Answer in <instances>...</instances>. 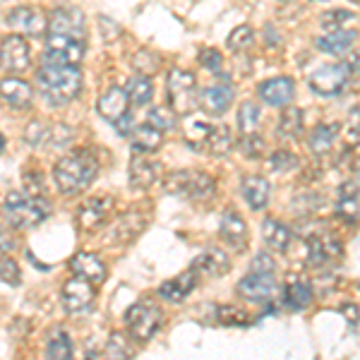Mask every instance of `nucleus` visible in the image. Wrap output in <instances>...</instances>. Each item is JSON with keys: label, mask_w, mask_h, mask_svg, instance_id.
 <instances>
[{"label": "nucleus", "mask_w": 360, "mask_h": 360, "mask_svg": "<svg viewBox=\"0 0 360 360\" xmlns=\"http://www.w3.org/2000/svg\"><path fill=\"white\" fill-rule=\"evenodd\" d=\"M351 79V68L348 63H327V65H319L315 72L310 75V89L315 94L322 96H336L344 91V86Z\"/></svg>", "instance_id": "8"}, {"label": "nucleus", "mask_w": 360, "mask_h": 360, "mask_svg": "<svg viewBox=\"0 0 360 360\" xmlns=\"http://www.w3.org/2000/svg\"><path fill=\"white\" fill-rule=\"evenodd\" d=\"M130 144L139 154L156 152V149H161V144H164V132H161L159 127H154L152 123L137 125L135 130L130 132Z\"/></svg>", "instance_id": "27"}, {"label": "nucleus", "mask_w": 360, "mask_h": 360, "mask_svg": "<svg viewBox=\"0 0 360 360\" xmlns=\"http://www.w3.org/2000/svg\"><path fill=\"white\" fill-rule=\"evenodd\" d=\"M46 135H49V125H44L41 120H34L25 130V142L29 147H41V144H46Z\"/></svg>", "instance_id": "45"}, {"label": "nucleus", "mask_w": 360, "mask_h": 360, "mask_svg": "<svg viewBox=\"0 0 360 360\" xmlns=\"http://www.w3.org/2000/svg\"><path fill=\"white\" fill-rule=\"evenodd\" d=\"M341 255H344V248H341V243L336 240L334 236L317 233L307 240V259L315 266H324L327 262H334Z\"/></svg>", "instance_id": "15"}, {"label": "nucleus", "mask_w": 360, "mask_h": 360, "mask_svg": "<svg viewBox=\"0 0 360 360\" xmlns=\"http://www.w3.org/2000/svg\"><path fill=\"white\" fill-rule=\"evenodd\" d=\"M113 212V200L106 195H98V197H91L86 200L77 212V224L82 226L84 231H94L98 226H103L108 221Z\"/></svg>", "instance_id": "12"}, {"label": "nucleus", "mask_w": 360, "mask_h": 360, "mask_svg": "<svg viewBox=\"0 0 360 360\" xmlns=\"http://www.w3.org/2000/svg\"><path fill=\"white\" fill-rule=\"evenodd\" d=\"M339 137L336 125H317L310 135V149L312 154H327L334 147V139Z\"/></svg>", "instance_id": "35"}, {"label": "nucleus", "mask_w": 360, "mask_h": 360, "mask_svg": "<svg viewBox=\"0 0 360 360\" xmlns=\"http://www.w3.org/2000/svg\"><path fill=\"white\" fill-rule=\"evenodd\" d=\"M200 63L207 70H212V72H219V70H221V63H224V56L219 53L217 49H202L200 51Z\"/></svg>", "instance_id": "50"}, {"label": "nucleus", "mask_w": 360, "mask_h": 360, "mask_svg": "<svg viewBox=\"0 0 360 360\" xmlns=\"http://www.w3.org/2000/svg\"><path fill=\"white\" fill-rule=\"evenodd\" d=\"M274 291H276L274 274H266V271H250L248 276H243L238 281V293L248 300H255V303L269 300Z\"/></svg>", "instance_id": "11"}, {"label": "nucleus", "mask_w": 360, "mask_h": 360, "mask_svg": "<svg viewBox=\"0 0 360 360\" xmlns=\"http://www.w3.org/2000/svg\"><path fill=\"white\" fill-rule=\"evenodd\" d=\"M127 96H130L132 103H137V106H144V103L152 101L154 96V84L149 77H144V75H139V77L130 79V84H127Z\"/></svg>", "instance_id": "36"}, {"label": "nucleus", "mask_w": 360, "mask_h": 360, "mask_svg": "<svg viewBox=\"0 0 360 360\" xmlns=\"http://www.w3.org/2000/svg\"><path fill=\"white\" fill-rule=\"evenodd\" d=\"M303 123H305V113L295 106L283 108V113L278 115V135L281 137H298L303 132Z\"/></svg>", "instance_id": "31"}, {"label": "nucleus", "mask_w": 360, "mask_h": 360, "mask_svg": "<svg viewBox=\"0 0 360 360\" xmlns=\"http://www.w3.org/2000/svg\"><path fill=\"white\" fill-rule=\"evenodd\" d=\"M5 219L13 229H29L39 226L51 217V205L44 197H32L22 193H10L5 197Z\"/></svg>", "instance_id": "3"}, {"label": "nucleus", "mask_w": 360, "mask_h": 360, "mask_svg": "<svg viewBox=\"0 0 360 360\" xmlns=\"http://www.w3.org/2000/svg\"><path fill=\"white\" fill-rule=\"evenodd\" d=\"M339 214L351 221L360 214V190L353 183H346L339 190Z\"/></svg>", "instance_id": "34"}, {"label": "nucleus", "mask_w": 360, "mask_h": 360, "mask_svg": "<svg viewBox=\"0 0 360 360\" xmlns=\"http://www.w3.org/2000/svg\"><path fill=\"white\" fill-rule=\"evenodd\" d=\"M49 32L84 39V15L79 10H68V8L56 10L53 17L49 20Z\"/></svg>", "instance_id": "21"}, {"label": "nucleus", "mask_w": 360, "mask_h": 360, "mask_svg": "<svg viewBox=\"0 0 360 360\" xmlns=\"http://www.w3.org/2000/svg\"><path fill=\"white\" fill-rule=\"evenodd\" d=\"M164 190L183 200H205L214 193V178L202 171H176L164 180Z\"/></svg>", "instance_id": "4"}, {"label": "nucleus", "mask_w": 360, "mask_h": 360, "mask_svg": "<svg viewBox=\"0 0 360 360\" xmlns=\"http://www.w3.org/2000/svg\"><path fill=\"white\" fill-rule=\"evenodd\" d=\"M217 312H219V322L221 324H233V327H243V324H248V312L240 310V307L221 305Z\"/></svg>", "instance_id": "44"}, {"label": "nucleus", "mask_w": 360, "mask_h": 360, "mask_svg": "<svg viewBox=\"0 0 360 360\" xmlns=\"http://www.w3.org/2000/svg\"><path fill=\"white\" fill-rule=\"evenodd\" d=\"M161 319H164L161 310L154 303H147V300L135 303L125 315L127 329H130L132 339H137V341H149V339H152V336L159 332Z\"/></svg>", "instance_id": "7"}, {"label": "nucleus", "mask_w": 360, "mask_h": 360, "mask_svg": "<svg viewBox=\"0 0 360 360\" xmlns=\"http://www.w3.org/2000/svg\"><path fill=\"white\" fill-rule=\"evenodd\" d=\"M72 353H75V344H72V339H70V334L63 332V329H56V332L49 336L46 356L56 358V360H68V358H72Z\"/></svg>", "instance_id": "33"}, {"label": "nucleus", "mask_w": 360, "mask_h": 360, "mask_svg": "<svg viewBox=\"0 0 360 360\" xmlns=\"http://www.w3.org/2000/svg\"><path fill=\"white\" fill-rule=\"evenodd\" d=\"M257 96L269 106H288L295 96V82L291 77H271L257 86Z\"/></svg>", "instance_id": "14"}, {"label": "nucleus", "mask_w": 360, "mask_h": 360, "mask_svg": "<svg viewBox=\"0 0 360 360\" xmlns=\"http://www.w3.org/2000/svg\"><path fill=\"white\" fill-rule=\"evenodd\" d=\"M195 286H197V274L190 269V271H183V274L168 278L166 283H161L159 295L164 300H168V303H183V300L195 291Z\"/></svg>", "instance_id": "23"}, {"label": "nucleus", "mask_w": 360, "mask_h": 360, "mask_svg": "<svg viewBox=\"0 0 360 360\" xmlns=\"http://www.w3.org/2000/svg\"><path fill=\"white\" fill-rule=\"evenodd\" d=\"M127 106H130V96H127V91L120 89V86H108L96 103L101 118H106L108 123H113V125L127 115Z\"/></svg>", "instance_id": "16"}, {"label": "nucleus", "mask_w": 360, "mask_h": 360, "mask_svg": "<svg viewBox=\"0 0 360 360\" xmlns=\"http://www.w3.org/2000/svg\"><path fill=\"white\" fill-rule=\"evenodd\" d=\"M98 173L96 159L89 152H75L60 159L53 168V180L63 195H79L94 183Z\"/></svg>", "instance_id": "2"}, {"label": "nucleus", "mask_w": 360, "mask_h": 360, "mask_svg": "<svg viewBox=\"0 0 360 360\" xmlns=\"http://www.w3.org/2000/svg\"><path fill=\"white\" fill-rule=\"evenodd\" d=\"M15 248H17L15 238L10 236L8 231H3V229H0V255H8V252H13Z\"/></svg>", "instance_id": "54"}, {"label": "nucleus", "mask_w": 360, "mask_h": 360, "mask_svg": "<svg viewBox=\"0 0 360 360\" xmlns=\"http://www.w3.org/2000/svg\"><path fill=\"white\" fill-rule=\"evenodd\" d=\"M98 25L103 29V39H106V41H115V39L120 37V27L108 20V17H98Z\"/></svg>", "instance_id": "52"}, {"label": "nucleus", "mask_w": 360, "mask_h": 360, "mask_svg": "<svg viewBox=\"0 0 360 360\" xmlns=\"http://www.w3.org/2000/svg\"><path fill=\"white\" fill-rule=\"evenodd\" d=\"M351 183L360 190V161L356 164V168H353V180H351Z\"/></svg>", "instance_id": "56"}, {"label": "nucleus", "mask_w": 360, "mask_h": 360, "mask_svg": "<svg viewBox=\"0 0 360 360\" xmlns=\"http://www.w3.org/2000/svg\"><path fill=\"white\" fill-rule=\"evenodd\" d=\"M75 132L72 127L63 125V123H56V125H49V135H46V144L44 147L49 149H65L70 142H72Z\"/></svg>", "instance_id": "38"}, {"label": "nucleus", "mask_w": 360, "mask_h": 360, "mask_svg": "<svg viewBox=\"0 0 360 360\" xmlns=\"http://www.w3.org/2000/svg\"><path fill=\"white\" fill-rule=\"evenodd\" d=\"M37 84L51 103H70L82 89V72L77 65L44 63V68L37 75Z\"/></svg>", "instance_id": "1"}, {"label": "nucleus", "mask_w": 360, "mask_h": 360, "mask_svg": "<svg viewBox=\"0 0 360 360\" xmlns=\"http://www.w3.org/2000/svg\"><path fill=\"white\" fill-rule=\"evenodd\" d=\"M0 281H5L8 286H20L22 283L20 264L13 257H0Z\"/></svg>", "instance_id": "43"}, {"label": "nucleus", "mask_w": 360, "mask_h": 360, "mask_svg": "<svg viewBox=\"0 0 360 360\" xmlns=\"http://www.w3.org/2000/svg\"><path fill=\"white\" fill-rule=\"evenodd\" d=\"M70 269H72V274L84 276L86 281H91V283L106 281V266H103L101 259H98L96 255H91V252L75 255L72 262H70Z\"/></svg>", "instance_id": "26"}, {"label": "nucleus", "mask_w": 360, "mask_h": 360, "mask_svg": "<svg viewBox=\"0 0 360 360\" xmlns=\"http://www.w3.org/2000/svg\"><path fill=\"white\" fill-rule=\"evenodd\" d=\"M281 3H288V0H281Z\"/></svg>", "instance_id": "59"}, {"label": "nucleus", "mask_w": 360, "mask_h": 360, "mask_svg": "<svg viewBox=\"0 0 360 360\" xmlns=\"http://www.w3.org/2000/svg\"><path fill=\"white\" fill-rule=\"evenodd\" d=\"M250 271H266V274H274L276 264H274V259H271L266 252H259L257 257L252 259V269H250Z\"/></svg>", "instance_id": "51"}, {"label": "nucleus", "mask_w": 360, "mask_h": 360, "mask_svg": "<svg viewBox=\"0 0 360 360\" xmlns=\"http://www.w3.org/2000/svg\"><path fill=\"white\" fill-rule=\"evenodd\" d=\"M238 149H240V154L245 156V159H262L266 142L259 135H255V132H248V135H243V139L238 142Z\"/></svg>", "instance_id": "39"}, {"label": "nucleus", "mask_w": 360, "mask_h": 360, "mask_svg": "<svg viewBox=\"0 0 360 360\" xmlns=\"http://www.w3.org/2000/svg\"><path fill=\"white\" fill-rule=\"evenodd\" d=\"M257 125H259V108L252 101H245L238 108V127H240L243 135H248V132H255Z\"/></svg>", "instance_id": "41"}, {"label": "nucleus", "mask_w": 360, "mask_h": 360, "mask_svg": "<svg viewBox=\"0 0 360 360\" xmlns=\"http://www.w3.org/2000/svg\"><path fill=\"white\" fill-rule=\"evenodd\" d=\"M8 27L15 29V34L41 37L46 29H49V17L39 8H15L8 13Z\"/></svg>", "instance_id": "10"}, {"label": "nucleus", "mask_w": 360, "mask_h": 360, "mask_svg": "<svg viewBox=\"0 0 360 360\" xmlns=\"http://www.w3.org/2000/svg\"><path fill=\"white\" fill-rule=\"evenodd\" d=\"M144 224H147V217L139 212H130V214H123V217L115 221L111 229H108L106 233V240H113L118 243V245H125V243H130L132 238H137L142 233Z\"/></svg>", "instance_id": "19"}, {"label": "nucleus", "mask_w": 360, "mask_h": 360, "mask_svg": "<svg viewBox=\"0 0 360 360\" xmlns=\"http://www.w3.org/2000/svg\"><path fill=\"white\" fill-rule=\"evenodd\" d=\"M82 58H84V39L49 32L44 63H56V65H79Z\"/></svg>", "instance_id": "6"}, {"label": "nucleus", "mask_w": 360, "mask_h": 360, "mask_svg": "<svg viewBox=\"0 0 360 360\" xmlns=\"http://www.w3.org/2000/svg\"><path fill=\"white\" fill-rule=\"evenodd\" d=\"M156 176H159V164L149 161L147 156H135L130 161V171H127V178H130V185L137 190H147L154 185Z\"/></svg>", "instance_id": "28"}, {"label": "nucleus", "mask_w": 360, "mask_h": 360, "mask_svg": "<svg viewBox=\"0 0 360 360\" xmlns=\"http://www.w3.org/2000/svg\"><path fill=\"white\" fill-rule=\"evenodd\" d=\"M214 125L209 123L207 118H202V115H193V118L188 120V125H185V142L193 144L195 149L205 147L209 135H212Z\"/></svg>", "instance_id": "32"}, {"label": "nucleus", "mask_w": 360, "mask_h": 360, "mask_svg": "<svg viewBox=\"0 0 360 360\" xmlns=\"http://www.w3.org/2000/svg\"><path fill=\"white\" fill-rule=\"evenodd\" d=\"M0 63L5 70L15 75H25L32 68V56H29V46L22 39V34H10L0 44Z\"/></svg>", "instance_id": "9"}, {"label": "nucleus", "mask_w": 360, "mask_h": 360, "mask_svg": "<svg viewBox=\"0 0 360 360\" xmlns=\"http://www.w3.org/2000/svg\"><path fill=\"white\" fill-rule=\"evenodd\" d=\"M166 98L176 113H190L195 108V75L173 68L166 79Z\"/></svg>", "instance_id": "5"}, {"label": "nucleus", "mask_w": 360, "mask_h": 360, "mask_svg": "<svg viewBox=\"0 0 360 360\" xmlns=\"http://www.w3.org/2000/svg\"><path fill=\"white\" fill-rule=\"evenodd\" d=\"M233 96H236V91L229 82L212 84V86H207V89L200 91V103L207 113L221 115V113L229 111V106L233 103Z\"/></svg>", "instance_id": "18"}, {"label": "nucleus", "mask_w": 360, "mask_h": 360, "mask_svg": "<svg viewBox=\"0 0 360 360\" xmlns=\"http://www.w3.org/2000/svg\"><path fill=\"white\" fill-rule=\"evenodd\" d=\"M298 166V156H293L291 152H276L274 156H271V168H274V171H291V168H295Z\"/></svg>", "instance_id": "49"}, {"label": "nucleus", "mask_w": 360, "mask_h": 360, "mask_svg": "<svg viewBox=\"0 0 360 360\" xmlns=\"http://www.w3.org/2000/svg\"><path fill=\"white\" fill-rule=\"evenodd\" d=\"M91 300H94L91 281H86L84 276L77 274L65 281V286H63V305H65L68 312H82L91 305Z\"/></svg>", "instance_id": "13"}, {"label": "nucleus", "mask_w": 360, "mask_h": 360, "mask_svg": "<svg viewBox=\"0 0 360 360\" xmlns=\"http://www.w3.org/2000/svg\"><path fill=\"white\" fill-rule=\"evenodd\" d=\"M348 68H351V75H360V49L348 58Z\"/></svg>", "instance_id": "55"}, {"label": "nucleus", "mask_w": 360, "mask_h": 360, "mask_svg": "<svg viewBox=\"0 0 360 360\" xmlns=\"http://www.w3.org/2000/svg\"><path fill=\"white\" fill-rule=\"evenodd\" d=\"M356 20V15L351 13V10H329V13H324L322 15V20H319V25H322L324 29H341V27H346L348 22H353Z\"/></svg>", "instance_id": "42"}, {"label": "nucleus", "mask_w": 360, "mask_h": 360, "mask_svg": "<svg viewBox=\"0 0 360 360\" xmlns=\"http://www.w3.org/2000/svg\"><path fill=\"white\" fill-rule=\"evenodd\" d=\"M262 236H264L266 248L274 250V252H286L288 245H291V231L278 221V219H264Z\"/></svg>", "instance_id": "29"}, {"label": "nucleus", "mask_w": 360, "mask_h": 360, "mask_svg": "<svg viewBox=\"0 0 360 360\" xmlns=\"http://www.w3.org/2000/svg\"><path fill=\"white\" fill-rule=\"evenodd\" d=\"M193 271L197 276H207V278H217V276H224L231 271V262L226 257V252L221 250L212 248L207 252L197 255L195 262H193Z\"/></svg>", "instance_id": "20"}, {"label": "nucleus", "mask_w": 360, "mask_h": 360, "mask_svg": "<svg viewBox=\"0 0 360 360\" xmlns=\"http://www.w3.org/2000/svg\"><path fill=\"white\" fill-rule=\"evenodd\" d=\"M315 3H324V0H315Z\"/></svg>", "instance_id": "58"}, {"label": "nucleus", "mask_w": 360, "mask_h": 360, "mask_svg": "<svg viewBox=\"0 0 360 360\" xmlns=\"http://www.w3.org/2000/svg\"><path fill=\"white\" fill-rule=\"evenodd\" d=\"M286 303L293 307V310H303L312 303V286L310 281L300 276H293L291 281L286 283Z\"/></svg>", "instance_id": "30"}, {"label": "nucleus", "mask_w": 360, "mask_h": 360, "mask_svg": "<svg viewBox=\"0 0 360 360\" xmlns=\"http://www.w3.org/2000/svg\"><path fill=\"white\" fill-rule=\"evenodd\" d=\"M252 39H255V34H252V27H238L231 32V37H229V49H233V51H245L250 44H252Z\"/></svg>", "instance_id": "46"}, {"label": "nucleus", "mask_w": 360, "mask_h": 360, "mask_svg": "<svg viewBox=\"0 0 360 360\" xmlns=\"http://www.w3.org/2000/svg\"><path fill=\"white\" fill-rule=\"evenodd\" d=\"M147 123H152L154 127H159L161 132H166V130H173V127H176L178 118H176V111H173V108L154 106L147 115Z\"/></svg>", "instance_id": "40"}, {"label": "nucleus", "mask_w": 360, "mask_h": 360, "mask_svg": "<svg viewBox=\"0 0 360 360\" xmlns=\"http://www.w3.org/2000/svg\"><path fill=\"white\" fill-rule=\"evenodd\" d=\"M344 142L348 147H360V123H351L344 127Z\"/></svg>", "instance_id": "53"}, {"label": "nucleus", "mask_w": 360, "mask_h": 360, "mask_svg": "<svg viewBox=\"0 0 360 360\" xmlns=\"http://www.w3.org/2000/svg\"><path fill=\"white\" fill-rule=\"evenodd\" d=\"M219 233L226 240L233 252H243L248 248V224L245 219L238 212H229L221 217V226H219Z\"/></svg>", "instance_id": "17"}, {"label": "nucleus", "mask_w": 360, "mask_h": 360, "mask_svg": "<svg viewBox=\"0 0 360 360\" xmlns=\"http://www.w3.org/2000/svg\"><path fill=\"white\" fill-rule=\"evenodd\" d=\"M25 193L32 197H44L46 188H44V178L39 171L34 173H25Z\"/></svg>", "instance_id": "48"}, {"label": "nucleus", "mask_w": 360, "mask_h": 360, "mask_svg": "<svg viewBox=\"0 0 360 360\" xmlns=\"http://www.w3.org/2000/svg\"><path fill=\"white\" fill-rule=\"evenodd\" d=\"M358 41V32L356 29H332L329 34H324V37L317 39V49L322 51V53H329V56H341L344 51L351 49L353 44Z\"/></svg>", "instance_id": "24"}, {"label": "nucleus", "mask_w": 360, "mask_h": 360, "mask_svg": "<svg viewBox=\"0 0 360 360\" xmlns=\"http://www.w3.org/2000/svg\"><path fill=\"white\" fill-rule=\"evenodd\" d=\"M0 98H3L10 108L25 111V108L32 106L34 91H32V86L25 82V79L8 77V79H0Z\"/></svg>", "instance_id": "22"}, {"label": "nucleus", "mask_w": 360, "mask_h": 360, "mask_svg": "<svg viewBox=\"0 0 360 360\" xmlns=\"http://www.w3.org/2000/svg\"><path fill=\"white\" fill-rule=\"evenodd\" d=\"M243 197H245V202L250 205V209H255V212H259V209H264L269 205V195H271V185L269 180L262 178V176H248L243 178Z\"/></svg>", "instance_id": "25"}, {"label": "nucleus", "mask_w": 360, "mask_h": 360, "mask_svg": "<svg viewBox=\"0 0 360 360\" xmlns=\"http://www.w3.org/2000/svg\"><path fill=\"white\" fill-rule=\"evenodd\" d=\"M5 152V137H3V132H0V154Z\"/></svg>", "instance_id": "57"}, {"label": "nucleus", "mask_w": 360, "mask_h": 360, "mask_svg": "<svg viewBox=\"0 0 360 360\" xmlns=\"http://www.w3.org/2000/svg\"><path fill=\"white\" fill-rule=\"evenodd\" d=\"M106 356H111V358H127V356H130V344H127V339L123 334H111V336H108Z\"/></svg>", "instance_id": "47"}, {"label": "nucleus", "mask_w": 360, "mask_h": 360, "mask_svg": "<svg viewBox=\"0 0 360 360\" xmlns=\"http://www.w3.org/2000/svg\"><path fill=\"white\" fill-rule=\"evenodd\" d=\"M231 144H233V137H231V130L229 125H214L212 135H209L205 149H209L214 156H221V154H229Z\"/></svg>", "instance_id": "37"}]
</instances>
